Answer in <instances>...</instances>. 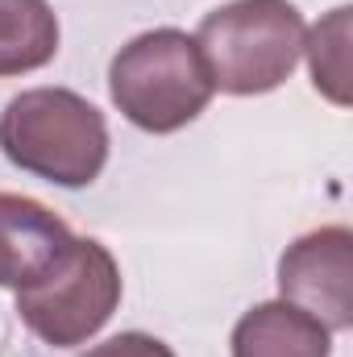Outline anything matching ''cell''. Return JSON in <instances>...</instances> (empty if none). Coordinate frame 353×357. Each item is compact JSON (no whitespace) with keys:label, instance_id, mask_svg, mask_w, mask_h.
<instances>
[{"label":"cell","instance_id":"cell-4","mask_svg":"<svg viewBox=\"0 0 353 357\" xmlns=\"http://www.w3.org/2000/svg\"><path fill=\"white\" fill-rule=\"evenodd\" d=\"M117 307H121V266L96 237H75L71 250L59 258V266L42 274L33 287L17 291L21 324L54 349L91 341L112 320Z\"/></svg>","mask_w":353,"mask_h":357},{"label":"cell","instance_id":"cell-7","mask_svg":"<svg viewBox=\"0 0 353 357\" xmlns=\"http://www.w3.org/2000/svg\"><path fill=\"white\" fill-rule=\"evenodd\" d=\"M233 357H333V333L287 299L250 307L233 328Z\"/></svg>","mask_w":353,"mask_h":357},{"label":"cell","instance_id":"cell-6","mask_svg":"<svg viewBox=\"0 0 353 357\" xmlns=\"http://www.w3.org/2000/svg\"><path fill=\"white\" fill-rule=\"evenodd\" d=\"M75 233L63 216H54L46 204L29 195L0 191V287L25 291L42 274L59 266V258L71 250Z\"/></svg>","mask_w":353,"mask_h":357},{"label":"cell","instance_id":"cell-10","mask_svg":"<svg viewBox=\"0 0 353 357\" xmlns=\"http://www.w3.org/2000/svg\"><path fill=\"white\" fill-rule=\"evenodd\" d=\"M80 357H175V349L167 341L150 337V333H121V337H112L104 345H91L88 354Z\"/></svg>","mask_w":353,"mask_h":357},{"label":"cell","instance_id":"cell-9","mask_svg":"<svg viewBox=\"0 0 353 357\" xmlns=\"http://www.w3.org/2000/svg\"><path fill=\"white\" fill-rule=\"evenodd\" d=\"M303 54H308L316 91H324L337 108H345L350 104V4L333 8L303 38Z\"/></svg>","mask_w":353,"mask_h":357},{"label":"cell","instance_id":"cell-3","mask_svg":"<svg viewBox=\"0 0 353 357\" xmlns=\"http://www.w3.org/2000/svg\"><path fill=\"white\" fill-rule=\"evenodd\" d=\"M212 91L216 88L195 38L171 25L137 33L108 63L112 104L146 133H175L191 125L208 108Z\"/></svg>","mask_w":353,"mask_h":357},{"label":"cell","instance_id":"cell-2","mask_svg":"<svg viewBox=\"0 0 353 357\" xmlns=\"http://www.w3.org/2000/svg\"><path fill=\"white\" fill-rule=\"evenodd\" d=\"M308 25L291 0H233L208 13L195 46L212 88L229 96H266L283 88L303 59Z\"/></svg>","mask_w":353,"mask_h":357},{"label":"cell","instance_id":"cell-8","mask_svg":"<svg viewBox=\"0 0 353 357\" xmlns=\"http://www.w3.org/2000/svg\"><path fill=\"white\" fill-rule=\"evenodd\" d=\"M59 54V17L46 0H0V79L46 67Z\"/></svg>","mask_w":353,"mask_h":357},{"label":"cell","instance_id":"cell-5","mask_svg":"<svg viewBox=\"0 0 353 357\" xmlns=\"http://www.w3.org/2000/svg\"><path fill=\"white\" fill-rule=\"evenodd\" d=\"M278 295L316 316L329 333L353 328V233L324 225L303 233L278 258Z\"/></svg>","mask_w":353,"mask_h":357},{"label":"cell","instance_id":"cell-1","mask_svg":"<svg viewBox=\"0 0 353 357\" xmlns=\"http://www.w3.org/2000/svg\"><path fill=\"white\" fill-rule=\"evenodd\" d=\"M0 154L54 187H88L108 162L104 112L71 88H29L0 112Z\"/></svg>","mask_w":353,"mask_h":357}]
</instances>
